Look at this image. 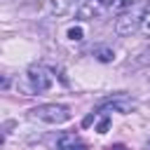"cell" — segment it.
<instances>
[{
    "instance_id": "6da1fadb",
    "label": "cell",
    "mask_w": 150,
    "mask_h": 150,
    "mask_svg": "<svg viewBox=\"0 0 150 150\" xmlns=\"http://www.w3.org/2000/svg\"><path fill=\"white\" fill-rule=\"evenodd\" d=\"M30 112H33L35 120H40V122H45V124H66V122L73 117L70 108L63 105V103H45V105L33 108Z\"/></svg>"
},
{
    "instance_id": "7a4b0ae2",
    "label": "cell",
    "mask_w": 150,
    "mask_h": 150,
    "mask_svg": "<svg viewBox=\"0 0 150 150\" xmlns=\"http://www.w3.org/2000/svg\"><path fill=\"white\" fill-rule=\"evenodd\" d=\"M54 84V75L47 66H30L26 70V89L30 94H42Z\"/></svg>"
},
{
    "instance_id": "3957f363",
    "label": "cell",
    "mask_w": 150,
    "mask_h": 150,
    "mask_svg": "<svg viewBox=\"0 0 150 150\" xmlns=\"http://www.w3.org/2000/svg\"><path fill=\"white\" fill-rule=\"evenodd\" d=\"M110 12V0H82V5L77 7V16L84 19V21H91V19H101Z\"/></svg>"
},
{
    "instance_id": "277c9868",
    "label": "cell",
    "mask_w": 150,
    "mask_h": 150,
    "mask_svg": "<svg viewBox=\"0 0 150 150\" xmlns=\"http://www.w3.org/2000/svg\"><path fill=\"white\" fill-rule=\"evenodd\" d=\"M138 21H141V12L136 14L134 7L131 9H124V12H120V19L115 21V30L120 35H131L138 28Z\"/></svg>"
},
{
    "instance_id": "5b68a950",
    "label": "cell",
    "mask_w": 150,
    "mask_h": 150,
    "mask_svg": "<svg viewBox=\"0 0 150 150\" xmlns=\"http://www.w3.org/2000/svg\"><path fill=\"white\" fill-rule=\"evenodd\" d=\"M101 108H105V110H115V112L127 115V112H131V110L136 108V103H134L131 98H127V96H115V98L103 101V103H101Z\"/></svg>"
},
{
    "instance_id": "8992f818",
    "label": "cell",
    "mask_w": 150,
    "mask_h": 150,
    "mask_svg": "<svg viewBox=\"0 0 150 150\" xmlns=\"http://www.w3.org/2000/svg\"><path fill=\"white\" fill-rule=\"evenodd\" d=\"M82 5V0H49V12L56 16H66L77 12V7Z\"/></svg>"
},
{
    "instance_id": "52a82bcc",
    "label": "cell",
    "mask_w": 150,
    "mask_h": 150,
    "mask_svg": "<svg viewBox=\"0 0 150 150\" xmlns=\"http://www.w3.org/2000/svg\"><path fill=\"white\" fill-rule=\"evenodd\" d=\"M84 145H82V141L75 136V134H66V136H61V141H59V150H82Z\"/></svg>"
},
{
    "instance_id": "ba28073f",
    "label": "cell",
    "mask_w": 150,
    "mask_h": 150,
    "mask_svg": "<svg viewBox=\"0 0 150 150\" xmlns=\"http://www.w3.org/2000/svg\"><path fill=\"white\" fill-rule=\"evenodd\" d=\"M138 28H141V33H143V35H148V38H150V0H145V7H143V12H141Z\"/></svg>"
},
{
    "instance_id": "9c48e42d",
    "label": "cell",
    "mask_w": 150,
    "mask_h": 150,
    "mask_svg": "<svg viewBox=\"0 0 150 150\" xmlns=\"http://www.w3.org/2000/svg\"><path fill=\"white\" fill-rule=\"evenodd\" d=\"M141 0H110V12H115V14H120V12H124V9H131V7H136Z\"/></svg>"
},
{
    "instance_id": "30bf717a",
    "label": "cell",
    "mask_w": 150,
    "mask_h": 150,
    "mask_svg": "<svg viewBox=\"0 0 150 150\" xmlns=\"http://www.w3.org/2000/svg\"><path fill=\"white\" fill-rule=\"evenodd\" d=\"M96 54H98L101 61H112V59H115V52H112V49H98Z\"/></svg>"
},
{
    "instance_id": "8fae6325",
    "label": "cell",
    "mask_w": 150,
    "mask_h": 150,
    "mask_svg": "<svg viewBox=\"0 0 150 150\" xmlns=\"http://www.w3.org/2000/svg\"><path fill=\"white\" fill-rule=\"evenodd\" d=\"M68 38L70 40H82V28L77 26V28H68Z\"/></svg>"
},
{
    "instance_id": "7c38bea8",
    "label": "cell",
    "mask_w": 150,
    "mask_h": 150,
    "mask_svg": "<svg viewBox=\"0 0 150 150\" xmlns=\"http://www.w3.org/2000/svg\"><path fill=\"white\" fill-rule=\"evenodd\" d=\"M108 150H127V148H124V145H122V143H117V145H110V148H108Z\"/></svg>"
},
{
    "instance_id": "4fadbf2b",
    "label": "cell",
    "mask_w": 150,
    "mask_h": 150,
    "mask_svg": "<svg viewBox=\"0 0 150 150\" xmlns=\"http://www.w3.org/2000/svg\"><path fill=\"white\" fill-rule=\"evenodd\" d=\"M2 143H5V136H2V131H0V145H2Z\"/></svg>"
},
{
    "instance_id": "5bb4252c",
    "label": "cell",
    "mask_w": 150,
    "mask_h": 150,
    "mask_svg": "<svg viewBox=\"0 0 150 150\" xmlns=\"http://www.w3.org/2000/svg\"><path fill=\"white\" fill-rule=\"evenodd\" d=\"M145 150H150V138H148V143H145Z\"/></svg>"
}]
</instances>
